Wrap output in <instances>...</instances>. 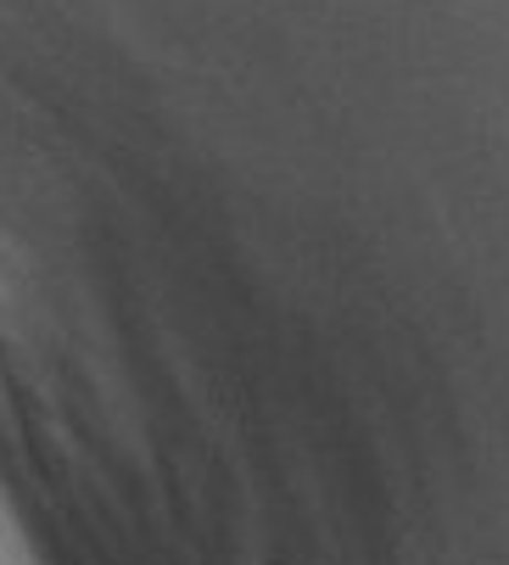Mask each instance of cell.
<instances>
[{"mask_svg": "<svg viewBox=\"0 0 509 565\" xmlns=\"http://www.w3.org/2000/svg\"><path fill=\"white\" fill-rule=\"evenodd\" d=\"M0 565H23V554H18V537L7 532V521H0Z\"/></svg>", "mask_w": 509, "mask_h": 565, "instance_id": "cell-1", "label": "cell"}]
</instances>
